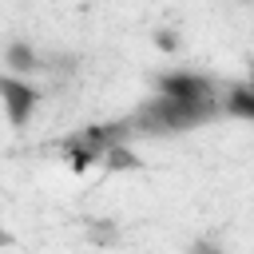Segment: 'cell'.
Segmentation results:
<instances>
[{"instance_id": "cell-4", "label": "cell", "mask_w": 254, "mask_h": 254, "mask_svg": "<svg viewBox=\"0 0 254 254\" xmlns=\"http://www.w3.org/2000/svg\"><path fill=\"white\" fill-rule=\"evenodd\" d=\"M36 99H40L36 87H28V83H20V79H12V75H0V103H4L12 127H24V123L32 119Z\"/></svg>"}, {"instance_id": "cell-2", "label": "cell", "mask_w": 254, "mask_h": 254, "mask_svg": "<svg viewBox=\"0 0 254 254\" xmlns=\"http://www.w3.org/2000/svg\"><path fill=\"white\" fill-rule=\"evenodd\" d=\"M127 135H131V123H127V119H119V123H99V127H83V131H75V135L64 139V155H67V163H71L75 171H87V167L99 163L111 147H119Z\"/></svg>"}, {"instance_id": "cell-9", "label": "cell", "mask_w": 254, "mask_h": 254, "mask_svg": "<svg viewBox=\"0 0 254 254\" xmlns=\"http://www.w3.org/2000/svg\"><path fill=\"white\" fill-rule=\"evenodd\" d=\"M155 44H159L163 52H175V48H179V40H175L171 32H159V36H155Z\"/></svg>"}, {"instance_id": "cell-10", "label": "cell", "mask_w": 254, "mask_h": 254, "mask_svg": "<svg viewBox=\"0 0 254 254\" xmlns=\"http://www.w3.org/2000/svg\"><path fill=\"white\" fill-rule=\"evenodd\" d=\"M190 254H222V250H218V246H210V242H194V246H190Z\"/></svg>"}, {"instance_id": "cell-7", "label": "cell", "mask_w": 254, "mask_h": 254, "mask_svg": "<svg viewBox=\"0 0 254 254\" xmlns=\"http://www.w3.org/2000/svg\"><path fill=\"white\" fill-rule=\"evenodd\" d=\"M103 163H107L111 171H135V167H139V159L131 155V147H127V143H119V147H111V151L103 155Z\"/></svg>"}, {"instance_id": "cell-5", "label": "cell", "mask_w": 254, "mask_h": 254, "mask_svg": "<svg viewBox=\"0 0 254 254\" xmlns=\"http://www.w3.org/2000/svg\"><path fill=\"white\" fill-rule=\"evenodd\" d=\"M218 107H222V115L254 119V91H250V83H234V87H226V95H218Z\"/></svg>"}, {"instance_id": "cell-6", "label": "cell", "mask_w": 254, "mask_h": 254, "mask_svg": "<svg viewBox=\"0 0 254 254\" xmlns=\"http://www.w3.org/2000/svg\"><path fill=\"white\" fill-rule=\"evenodd\" d=\"M4 64L16 67V71H32V67H40V56H36L28 44H12V48L4 52Z\"/></svg>"}, {"instance_id": "cell-11", "label": "cell", "mask_w": 254, "mask_h": 254, "mask_svg": "<svg viewBox=\"0 0 254 254\" xmlns=\"http://www.w3.org/2000/svg\"><path fill=\"white\" fill-rule=\"evenodd\" d=\"M4 242H8V234H4V226H0V246H4Z\"/></svg>"}, {"instance_id": "cell-8", "label": "cell", "mask_w": 254, "mask_h": 254, "mask_svg": "<svg viewBox=\"0 0 254 254\" xmlns=\"http://www.w3.org/2000/svg\"><path fill=\"white\" fill-rule=\"evenodd\" d=\"M91 238H95V242H111V238H115V230H111V226H107V222L99 218V222L91 226Z\"/></svg>"}, {"instance_id": "cell-3", "label": "cell", "mask_w": 254, "mask_h": 254, "mask_svg": "<svg viewBox=\"0 0 254 254\" xmlns=\"http://www.w3.org/2000/svg\"><path fill=\"white\" fill-rule=\"evenodd\" d=\"M159 99L198 103V99H214V87H210L206 75H194V71H171V75H159Z\"/></svg>"}, {"instance_id": "cell-1", "label": "cell", "mask_w": 254, "mask_h": 254, "mask_svg": "<svg viewBox=\"0 0 254 254\" xmlns=\"http://www.w3.org/2000/svg\"><path fill=\"white\" fill-rule=\"evenodd\" d=\"M214 115H222L218 95L214 99H198V103H175V99H159L155 95L127 123H131V135L135 131L139 135H171V131H190V127H198V123H206Z\"/></svg>"}]
</instances>
